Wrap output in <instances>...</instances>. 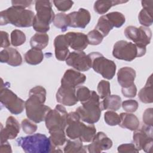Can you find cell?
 Instances as JSON below:
<instances>
[{
    "label": "cell",
    "mask_w": 153,
    "mask_h": 153,
    "mask_svg": "<svg viewBox=\"0 0 153 153\" xmlns=\"http://www.w3.org/2000/svg\"><path fill=\"white\" fill-rule=\"evenodd\" d=\"M46 94V90L43 87L36 86L30 90L29 98L25 102L26 116L35 123L44 121L47 114L51 109L44 105Z\"/></svg>",
    "instance_id": "6da1fadb"
},
{
    "label": "cell",
    "mask_w": 153,
    "mask_h": 153,
    "mask_svg": "<svg viewBox=\"0 0 153 153\" xmlns=\"http://www.w3.org/2000/svg\"><path fill=\"white\" fill-rule=\"evenodd\" d=\"M80 120L76 111L68 114L66 134L71 139H79L82 142H90L96 133V127L92 124L86 125Z\"/></svg>",
    "instance_id": "7a4b0ae2"
},
{
    "label": "cell",
    "mask_w": 153,
    "mask_h": 153,
    "mask_svg": "<svg viewBox=\"0 0 153 153\" xmlns=\"http://www.w3.org/2000/svg\"><path fill=\"white\" fill-rule=\"evenodd\" d=\"M35 16L30 10L12 5L1 11L0 25L3 26L10 23L19 27H30L32 26Z\"/></svg>",
    "instance_id": "3957f363"
},
{
    "label": "cell",
    "mask_w": 153,
    "mask_h": 153,
    "mask_svg": "<svg viewBox=\"0 0 153 153\" xmlns=\"http://www.w3.org/2000/svg\"><path fill=\"white\" fill-rule=\"evenodd\" d=\"M16 143L26 153H49L55 152L56 149L50 138L41 133L20 137L16 140Z\"/></svg>",
    "instance_id": "277c9868"
},
{
    "label": "cell",
    "mask_w": 153,
    "mask_h": 153,
    "mask_svg": "<svg viewBox=\"0 0 153 153\" xmlns=\"http://www.w3.org/2000/svg\"><path fill=\"white\" fill-rule=\"evenodd\" d=\"M35 16L32 27L37 33H46L50 30V24L55 17L52 9V4L50 1H36Z\"/></svg>",
    "instance_id": "5b68a950"
},
{
    "label": "cell",
    "mask_w": 153,
    "mask_h": 153,
    "mask_svg": "<svg viewBox=\"0 0 153 153\" xmlns=\"http://www.w3.org/2000/svg\"><path fill=\"white\" fill-rule=\"evenodd\" d=\"M99 99L100 97L97 93L95 91H91L90 99L81 103L82 105L76 109L81 120L92 124L99 120L102 112Z\"/></svg>",
    "instance_id": "8992f818"
},
{
    "label": "cell",
    "mask_w": 153,
    "mask_h": 153,
    "mask_svg": "<svg viewBox=\"0 0 153 153\" xmlns=\"http://www.w3.org/2000/svg\"><path fill=\"white\" fill-rule=\"evenodd\" d=\"M146 47H142L131 42L120 40L115 43L112 50V55L119 60L131 62L136 57L144 56Z\"/></svg>",
    "instance_id": "52a82bcc"
},
{
    "label": "cell",
    "mask_w": 153,
    "mask_h": 153,
    "mask_svg": "<svg viewBox=\"0 0 153 153\" xmlns=\"http://www.w3.org/2000/svg\"><path fill=\"white\" fill-rule=\"evenodd\" d=\"M91 60V68L104 78L111 79L116 72V65L113 60L105 57L99 52H92L88 54Z\"/></svg>",
    "instance_id": "ba28073f"
},
{
    "label": "cell",
    "mask_w": 153,
    "mask_h": 153,
    "mask_svg": "<svg viewBox=\"0 0 153 153\" xmlns=\"http://www.w3.org/2000/svg\"><path fill=\"white\" fill-rule=\"evenodd\" d=\"M0 101L11 114L14 115L21 114L25 108V102L6 87L1 86Z\"/></svg>",
    "instance_id": "9c48e42d"
},
{
    "label": "cell",
    "mask_w": 153,
    "mask_h": 153,
    "mask_svg": "<svg viewBox=\"0 0 153 153\" xmlns=\"http://www.w3.org/2000/svg\"><path fill=\"white\" fill-rule=\"evenodd\" d=\"M68 112L66 108L62 105H57L54 109H51L47 114L45 123L48 130L53 129L65 130L67 123Z\"/></svg>",
    "instance_id": "30bf717a"
},
{
    "label": "cell",
    "mask_w": 153,
    "mask_h": 153,
    "mask_svg": "<svg viewBox=\"0 0 153 153\" xmlns=\"http://www.w3.org/2000/svg\"><path fill=\"white\" fill-rule=\"evenodd\" d=\"M152 126L143 125L140 129L134 131L133 142L136 148L146 152H151L152 143Z\"/></svg>",
    "instance_id": "8fae6325"
},
{
    "label": "cell",
    "mask_w": 153,
    "mask_h": 153,
    "mask_svg": "<svg viewBox=\"0 0 153 153\" xmlns=\"http://www.w3.org/2000/svg\"><path fill=\"white\" fill-rule=\"evenodd\" d=\"M126 37L132 41L138 46L146 47L149 44L152 38V31L147 27L140 26L139 27L128 26L124 31Z\"/></svg>",
    "instance_id": "7c38bea8"
},
{
    "label": "cell",
    "mask_w": 153,
    "mask_h": 153,
    "mask_svg": "<svg viewBox=\"0 0 153 153\" xmlns=\"http://www.w3.org/2000/svg\"><path fill=\"white\" fill-rule=\"evenodd\" d=\"M65 61L68 66L72 67L78 71L85 72L91 68L90 58L83 51L69 53Z\"/></svg>",
    "instance_id": "4fadbf2b"
},
{
    "label": "cell",
    "mask_w": 153,
    "mask_h": 153,
    "mask_svg": "<svg viewBox=\"0 0 153 153\" xmlns=\"http://www.w3.org/2000/svg\"><path fill=\"white\" fill-rule=\"evenodd\" d=\"M112 146V140L105 133L99 131L96 133L91 143L86 146L88 152L99 153L103 151L109 149Z\"/></svg>",
    "instance_id": "5bb4252c"
},
{
    "label": "cell",
    "mask_w": 153,
    "mask_h": 153,
    "mask_svg": "<svg viewBox=\"0 0 153 153\" xmlns=\"http://www.w3.org/2000/svg\"><path fill=\"white\" fill-rule=\"evenodd\" d=\"M69 20V27L84 29L91 20L90 12L83 8H80L77 11H73L68 14Z\"/></svg>",
    "instance_id": "9a60e30c"
},
{
    "label": "cell",
    "mask_w": 153,
    "mask_h": 153,
    "mask_svg": "<svg viewBox=\"0 0 153 153\" xmlns=\"http://www.w3.org/2000/svg\"><path fill=\"white\" fill-rule=\"evenodd\" d=\"M20 126L18 121L13 116L8 117L5 123V127L3 128L1 124V143L7 141L8 139H15L20 132Z\"/></svg>",
    "instance_id": "2e32d148"
},
{
    "label": "cell",
    "mask_w": 153,
    "mask_h": 153,
    "mask_svg": "<svg viewBox=\"0 0 153 153\" xmlns=\"http://www.w3.org/2000/svg\"><path fill=\"white\" fill-rule=\"evenodd\" d=\"M86 81V76L78 71L68 69L61 79V85L76 88Z\"/></svg>",
    "instance_id": "e0dca14e"
},
{
    "label": "cell",
    "mask_w": 153,
    "mask_h": 153,
    "mask_svg": "<svg viewBox=\"0 0 153 153\" xmlns=\"http://www.w3.org/2000/svg\"><path fill=\"white\" fill-rule=\"evenodd\" d=\"M57 102L62 105L74 106L78 102L76 96V88L60 86L56 94Z\"/></svg>",
    "instance_id": "ac0fdd59"
},
{
    "label": "cell",
    "mask_w": 153,
    "mask_h": 153,
    "mask_svg": "<svg viewBox=\"0 0 153 153\" xmlns=\"http://www.w3.org/2000/svg\"><path fill=\"white\" fill-rule=\"evenodd\" d=\"M65 35L69 47L75 51H82L88 45L87 36L83 33L69 32Z\"/></svg>",
    "instance_id": "d6986e66"
},
{
    "label": "cell",
    "mask_w": 153,
    "mask_h": 153,
    "mask_svg": "<svg viewBox=\"0 0 153 153\" xmlns=\"http://www.w3.org/2000/svg\"><path fill=\"white\" fill-rule=\"evenodd\" d=\"M0 62L16 67L22 65V57L20 53L16 49L8 47L1 51Z\"/></svg>",
    "instance_id": "ffe728a7"
},
{
    "label": "cell",
    "mask_w": 153,
    "mask_h": 153,
    "mask_svg": "<svg viewBox=\"0 0 153 153\" xmlns=\"http://www.w3.org/2000/svg\"><path fill=\"white\" fill-rule=\"evenodd\" d=\"M136 71L134 69L125 66L120 68L117 73V80L122 88H127L133 84L136 78Z\"/></svg>",
    "instance_id": "44dd1931"
},
{
    "label": "cell",
    "mask_w": 153,
    "mask_h": 153,
    "mask_svg": "<svg viewBox=\"0 0 153 153\" xmlns=\"http://www.w3.org/2000/svg\"><path fill=\"white\" fill-rule=\"evenodd\" d=\"M54 46L56 58L60 61L66 60L70 52L65 35H59L57 36L54 40Z\"/></svg>",
    "instance_id": "7402d4cb"
},
{
    "label": "cell",
    "mask_w": 153,
    "mask_h": 153,
    "mask_svg": "<svg viewBox=\"0 0 153 153\" xmlns=\"http://www.w3.org/2000/svg\"><path fill=\"white\" fill-rule=\"evenodd\" d=\"M120 117L119 126L121 127L131 131H134L139 128L140 122L135 115L130 112H122L120 114Z\"/></svg>",
    "instance_id": "603a6c76"
},
{
    "label": "cell",
    "mask_w": 153,
    "mask_h": 153,
    "mask_svg": "<svg viewBox=\"0 0 153 153\" xmlns=\"http://www.w3.org/2000/svg\"><path fill=\"white\" fill-rule=\"evenodd\" d=\"M100 108L103 110H112L116 111L121 106V98L118 95H109L100 102Z\"/></svg>",
    "instance_id": "cb8c5ba5"
},
{
    "label": "cell",
    "mask_w": 153,
    "mask_h": 153,
    "mask_svg": "<svg viewBox=\"0 0 153 153\" xmlns=\"http://www.w3.org/2000/svg\"><path fill=\"white\" fill-rule=\"evenodd\" d=\"M152 75L148 78L145 85L139 91L138 97L140 100L144 103H151L153 102Z\"/></svg>",
    "instance_id": "d4e9b609"
},
{
    "label": "cell",
    "mask_w": 153,
    "mask_h": 153,
    "mask_svg": "<svg viewBox=\"0 0 153 153\" xmlns=\"http://www.w3.org/2000/svg\"><path fill=\"white\" fill-rule=\"evenodd\" d=\"M49 36L45 33H36L33 35L30 40V45L32 48L42 50L48 44Z\"/></svg>",
    "instance_id": "484cf974"
},
{
    "label": "cell",
    "mask_w": 153,
    "mask_h": 153,
    "mask_svg": "<svg viewBox=\"0 0 153 153\" xmlns=\"http://www.w3.org/2000/svg\"><path fill=\"white\" fill-rule=\"evenodd\" d=\"M127 2V1H118V0H111V1H96L93 6V8L95 12L99 14H105L112 6L117 5L118 4H121Z\"/></svg>",
    "instance_id": "4316f807"
},
{
    "label": "cell",
    "mask_w": 153,
    "mask_h": 153,
    "mask_svg": "<svg viewBox=\"0 0 153 153\" xmlns=\"http://www.w3.org/2000/svg\"><path fill=\"white\" fill-rule=\"evenodd\" d=\"M25 62L31 65H36L41 63L44 59V54L41 50L31 48L24 56Z\"/></svg>",
    "instance_id": "83f0119b"
},
{
    "label": "cell",
    "mask_w": 153,
    "mask_h": 153,
    "mask_svg": "<svg viewBox=\"0 0 153 153\" xmlns=\"http://www.w3.org/2000/svg\"><path fill=\"white\" fill-rule=\"evenodd\" d=\"M50 133V139L54 146H63L66 142V137L65 133V130L63 129H53L48 130Z\"/></svg>",
    "instance_id": "f1b7e54d"
},
{
    "label": "cell",
    "mask_w": 153,
    "mask_h": 153,
    "mask_svg": "<svg viewBox=\"0 0 153 153\" xmlns=\"http://www.w3.org/2000/svg\"><path fill=\"white\" fill-rule=\"evenodd\" d=\"M85 146H84L82 142L79 139L67 140L66 145L64 147V152H85Z\"/></svg>",
    "instance_id": "f546056e"
},
{
    "label": "cell",
    "mask_w": 153,
    "mask_h": 153,
    "mask_svg": "<svg viewBox=\"0 0 153 153\" xmlns=\"http://www.w3.org/2000/svg\"><path fill=\"white\" fill-rule=\"evenodd\" d=\"M114 26L108 19L106 15H103L99 17L95 29L98 30L103 37L107 36L109 32L113 29Z\"/></svg>",
    "instance_id": "4dcf8cb0"
},
{
    "label": "cell",
    "mask_w": 153,
    "mask_h": 153,
    "mask_svg": "<svg viewBox=\"0 0 153 153\" xmlns=\"http://www.w3.org/2000/svg\"><path fill=\"white\" fill-rule=\"evenodd\" d=\"M55 27L59 29L62 32H65L69 27V20L68 14L63 13H60L55 16L53 22Z\"/></svg>",
    "instance_id": "1f68e13d"
},
{
    "label": "cell",
    "mask_w": 153,
    "mask_h": 153,
    "mask_svg": "<svg viewBox=\"0 0 153 153\" xmlns=\"http://www.w3.org/2000/svg\"><path fill=\"white\" fill-rule=\"evenodd\" d=\"M152 13L153 10L147 8H143L141 10L138 15V19L139 23L144 27H148L152 24Z\"/></svg>",
    "instance_id": "d6a6232c"
},
{
    "label": "cell",
    "mask_w": 153,
    "mask_h": 153,
    "mask_svg": "<svg viewBox=\"0 0 153 153\" xmlns=\"http://www.w3.org/2000/svg\"><path fill=\"white\" fill-rule=\"evenodd\" d=\"M106 16L115 27L118 28L121 27L126 22L124 16L121 13L118 11L111 12L106 14Z\"/></svg>",
    "instance_id": "836d02e7"
},
{
    "label": "cell",
    "mask_w": 153,
    "mask_h": 153,
    "mask_svg": "<svg viewBox=\"0 0 153 153\" xmlns=\"http://www.w3.org/2000/svg\"><path fill=\"white\" fill-rule=\"evenodd\" d=\"M11 44L14 47L23 45L26 42V35L23 32L19 29H14L11 33Z\"/></svg>",
    "instance_id": "e575fe53"
},
{
    "label": "cell",
    "mask_w": 153,
    "mask_h": 153,
    "mask_svg": "<svg viewBox=\"0 0 153 153\" xmlns=\"http://www.w3.org/2000/svg\"><path fill=\"white\" fill-rule=\"evenodd\" d=\"M97 92L100 99H103L111 95L110 83L106 80H101L97 85Z\"/></svg>",
    "instance_id": "d590c367"
},
{
    "label": "cell",
    "mask_w": 153,
    "mask_h": 153,
    "mask_svg": "<svg viewBox=\"0 0 153 153\" xmlns=\"http://www.w3.org/2000/svg\"><path fill=\"white\" fill-rule=\"evenodd\" d=\"M104 119L105 123L110 126L119 125L120 123V115L114 111H108L105 113Z\"/></svg>",
    "instance_id": "8d00e7d4"
},
{
    "label": "cell",
    "mask_w": 153,
    "mask_h": 153,
    "mask_svg": "<svg viewBox=\"0 0 153 153\" xmlns=\"http://www.w3.org/2000/svg\"><path fill=\"white\" fill-rule=\"evenodd\" d=\"M88 44L97 45L100 44L103 39V36L96 29H93L90 31L87 35Z\"/></svg>",
    "instance_id": "74e56055"
},
{
    "label": "cell",
    "mask_w": 153,
    "mask_h": 153,
    "mask_svg": "<svg viewBox=\"0 0 153 153\" xmlns=\"http://www.w3.org/2000/svg\"><path fill=\"white\" fill-rule=\"evenodd\" d=\"M91 91L89 90L88 88L81 86L78 87L76 90V96L78 101H79L81 103L87 101L91 97Z\"/></svg>",
    "instance_id": "f35d334b"
},
{
    "label": "cell",
    "mask_w": 153,
    "mask_h": 153,
    "mask_svg": "<svg viewBox=\"0 0 153 153\" xmlns=\"http://www.w3.org/2000/svg\"><path fill=\"white\" fill-rule=\"evenodd\" d=\"M33 123L34 122L30 120L29 119H24L22 120L21 123L22 128L23 129V131L26 134H32L36 131L38 127Z\"/></svg>",
    "instance_id": "ab89813d"
},
{
    "label": "cell",
    "mask_w": 153,
    "mask_h": 153,
    "mask_svg": "<svg viewBox=\"0 0 153 153\" xmlns=\"http://www.w3.org/2000/svg\"><path fill=\"white\" fill-rule=\"evenodd\" d=\"M54 5L56 8L60 11L65 12L69 10L74 4L72 1H53Z\"/></svg>",
    "instance_id": "60d3db41"
},
{
    "label": "cell",
    "mask_w": 153,
    "mask_h": 153,
    "mask_svg": "<svg viewBox=\"0 0 153 153\" xmlns=\"http://www.w3.org/2000/svg\"><path fill=\"white\" fill-rule=\"evenodd\" d=\"M121 105L123 109L127 112H134L137 109L139 106L137 102L133 99L123 101Z\"/></svg>",
    "instance_id": "b9f144b4"
},
{
    "label": "cell",
    "mask_w": 153,
    "mask_h": 153,
    "mask_svg": "<svg viewBox=\"0 0 153 153\" xmlns=\"http://www.w3.org/2000/svg\"><path fill=\"white\" fill-rule=\"evenodd\" d=\"M117 150L119 152L126 153V152H138L139 151L136 148L133 143H123L118 146Z\"/></svg>",
    "instance_id": "7bdbcfd3"
},
{
    "label": "cell",
    "mask_w": 153,
    "mask_h": 153,
    "mask_svg": "<svg viewBox=\"0 0 153 153\" xmlns=\"http://www.w3.org/2000/svg\"><path fill=\"white\" fill-rule=\"evenodd\" d=\"M153 109L152 108H149L146 109L143 114V122L145 125L152 126L153 124Z\"/></svg>",
    "instance_id": "ee69618b"
},
{
    "label": "cell",
    "mask_w": 153,
    "mask_h": 153,
    "mask_svg": "<svg viewBox=\"0 0 153 153\" xmlns=\"http://www.w3.org/2000/svg\"><path fill=\"white\" fill-rule=\"evenodd\" d=\"M121 93L126 97H134L136 96L137 93V88L135 84H133L127 88H122Z\"/></svg>",
    "instance_id": "f6af8a7d"
},
{
    "label": "cell",
    "mask_w": 153,
    "mask_h": 153,
    "mask_svg": "<svg viewBox=\"0 0 153 153\" xmlns=\"http://www.w3.org/2000/svg\"><path fill=\"white\" fill-rule=\"evenodd\" d=\"M1 38H2L1 47L2 48H8L9 46L10 45V42L8 33L5 31L1 30Z\"/></svg>",
    "instance_id": "bcb514c9"
},
{
    "label": "cell",
    "mask_w": 153,
    "mask_h": 153,
    "mask_svg": "<svg viewBox=\"0 0 153 153\" xmlns=\"http://www.w3.org/2000/svg\"><path fill=\"white\" fill-rule=\"evenodd\" d=\"M33 2L32 1H15L13 0L11 1V4L13 6L16 7H19L21 8H25L26 7H28L31 5V4Z\"/></svg>",
    "instance_id": "7dc6e473"
},
{
    "label": "cell",
    "mask_w": 153,
    "mask_h": 153,
    "mask_svg": "<svg viewBox=\"0 0 153 153\" xmlns=\"http://www.w3.org/2000/svg\"><path fill=\"white\" fill-rule=\"evenodd\" d=\"M0 152L1 153H10L12 152L11 146L10 144L7 142L1 143L0 146Z\"/></svg>",
    "instance_id": "c3c4849f"
}]
</instances>
